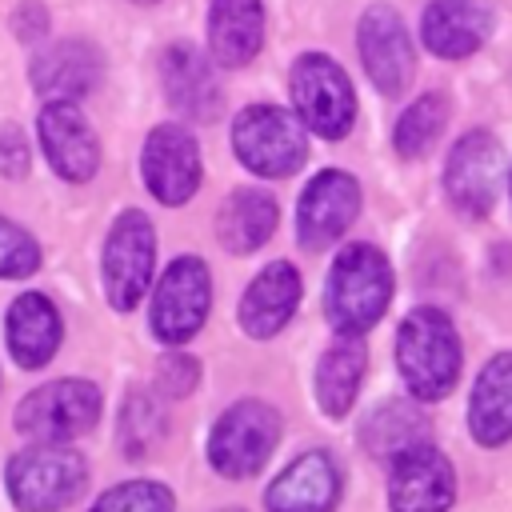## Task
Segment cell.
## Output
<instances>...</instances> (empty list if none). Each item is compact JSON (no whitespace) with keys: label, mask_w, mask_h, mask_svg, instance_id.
<instances>
[{"label":"cell","mask_w":512,"mask_h":512,"mask_svg":"<svg viewBox=\"0 0 512 512\" xmlns=\"http://www.w3.org/2000/svg\"><path fill=\"white\" fill-rule=\"evenodd\" d=\"M280 440V412L264 400H240L220 412L208 432V460L228 480L256 476Z\"/></svg>","instance_id":"cell-5"},{"label":"cell","mask_w":512,"mask_h":512,"mask_svg":"<svg viewBox=\"0 0 512 512\" xmlns=\"http://www.w3.org/2000/svg\"><path fill=\"white\" fill-rule=\"evenodd\" d=\"M36 128H40V148L56 176L80 184L100 168L96 132L72 100H48L36 116Z\"/></svg>","instance_id":"cell-15"},{"label":"cell","mask_w":512,"mask_h":512,"mask_svg":"<svg viewBox=\"0 0 512 512\" xmlns=\"http://www.w3.org/2000/svg\"><path fill=\"white\" fill-rule=\"evenodd\" d=\"M152 264H156V232L144 212H120L104 236V296L116 312H132L148 284H152Z\"/></svg>","instance_id":"cell-6"},{"label":"cell","mask_w":512,"mask_h":512,"mask_svg":"<svg viewBox=\"0 0 512 512\" xmlns=\"http://www.w3.org/2000/svg\"><path fill=\"white\" fill-rule=\"evenodd\" d=\"M264 44L260 0H212L208 8V52L220 68H244Z\"/></svg>","instance_id":"cell-23"},{"label":"cell","mask_w":512,"mask_h":512,"mask_svg":"<svg viewBox=\"0 0 512 512\" xmlns=\"http://www.w3.org/2000/svg\"><path fill=\"white\" fill-rule=\"evenodd\" d=\"M232 152L240 156V164L248 172L280 180L304 164L308 136L292 112H284L276 104H252L232 124Z\"/></svg>","instance_id":"cell-4"},{"label":"cell","mask_w":512,"mask_h":512,"mask_svg":"<svg viewBox=\"0 0 512 512\" xmlns=\"http://www.w3.org/2000/svg\"><path fill=\"white\" fill-rule=\"evenodd\" d=\"M276 232V200L264 188H236L216 212V236L228 252H256Z\"/></svg>","instance_id":"cell-24"},{"label":"cell","mask_w":512,"mask_h":512,"mask_svg":"<svg viewBox=\"0 0 512 512\" xmlns=\"http://www.w3.org/2000/svg\"><path fill=\"white\" fill-rule=\"evenodd\" d=\"M140 176L160 204H188L200 188V148L188 128L156 124L144 140Z\"/></svg>","instance_id":"cell-13"},{"label":"cell","mask_w":512,"mask_h":512,"mask_svg":"<svg viewBox=\"0 0 512 512\" xmlns=\"http://www.w3.org/2000/svg\"><path fill=\"white\" fill-rule=\"evenodd\" d=\"M36 268H40V244L20 224L0 216V276L20 280V276H32Z\"/></svg>","instance_id":"cell-30"},{"label":"cell","mask_w":512,"mask_h":512,"mask_svg":"<svg viewBox=\"0 0 512 512\" xmlns=\"http://www.w3.org/2000/svg\"><path fill=\"white\" fill-rule=\"evenodd\" d=\"M12 28H16V36H20V40H40V36L48 32V12H44L36 0H28L24 8H16Z\"/></svg>","instance_id":"cell-33"},{"label":"cell","mask_w":512,"mask_h":512,"mask_svg":"<svg viewBox=\"0 0 512 512\" xmlns=\"http://www.w3.org/2000/svg\"><path fill=\"white\" fill-rule=\"evenodd\" d=\"M460 336L440 308H412L396 332V368L412 400H440L460 380Z\"/></svg>","instance_id":"cell-2"},{"label":"cell","mask_w":512,"mask_h":512,"mask_svg":"<svg viewBox=\"0 0 512 512\" xmlns=\"http://www.w3.org/2000/svg\"><path fill=\"white\" fill-rule=\"evenodd\" d=\"M468 428L484 448H500L512 440V352H496L480 368L468 400Z\"/></svg>","instance_id":"cell-21"},{"label":"cell","mask_w":512,"mask_h":512,"mask_svg":"<svg viewBox=\"0 0 512 512\" xmlns=\"http://www.w3.org/2000/svg\"><path fill=\"white\" fill-rule=\"evenodd\" d=\"M176 496L160 480H124L108 488L88 512H172Z\"/></svg>","instance_id":"cell-29"},{"label":"cell","mask_w":512,"mask_h":512,"mask_svg":"<svg viewBox=\"0 0 512 512\" xmlns=\"http://www.w3.org/2000/svg\"><path fill=\"white\" fill-rule=\"evenodd\" d=\"M100 52L88 40H56L32 60V88L44 100H80L100 80Z\"/></svg>","instance_id":"cell-19"},{"label":"cell","mask_w":512,"mask_h":512,"mask_svg":"<svg viewBox=\"0 0 512 512\" xmlns=\"http://www.w3.org/2000/svg\"><path fill=\"white\" fill-rule=\"evenodd\" d=\"M356 48H360V60H364L368 80L384 96H400L408 88L412 68H416V56H412V40L404 32V20L388 4H372L360 16Z\"/></svg>","instance_id":"cell-14"},{"label":"cell","mask_w":512,"mask_h":512,"mask_svg":"<svg viewBox=\"0 0 512 512\" xmlns=\"http://www.w3.org/2000/svg\"><path fill=\"white\" fill-rule=\"evenodd\" d=\"M340 464L324 448L300 452L268 488H264V508L268 512H332L340 500Z\"/></svg>","instance_id":"cell-16"},{"label":"cell","mask_w":512,"mask_h":512,"mask_svg":"<svg viewBox=\"0 0 512 512\" xmlns=\"http://www.w3.org/2000/svg\"><path fill=\"white\" fill-rule=\"evenodd\" d=\"M364 368H368V348L360 336H340L316 364V400L324 408V416L340 420L348 416L356 392H360V380H364Z\"/></svg>","instance_id":"cell-25"},{"label":"cell","mask_w":512,"mask_h":512,"mask_svg":"<svg viewBox=\"0 0 512 512\" xmlns=\"http://www.w3.org/2000/svg\"><path fill=\"white\" fill-rule=\"evenodd\" d=\"M500 180H504V152L500 140L484 128L464 132L444 164V192L452 200V208L468 220H484L496 208L500 196Z\"/></svg>","instance_id":"cell-10"},{"label":"cell","mask_w":512,"mask_h":512,"mask_svg":"<svg viewBox=\"0 0 512 512\" xmlns=\"http://www.w3.org/2000/svg\"><path fill=\"white\" fill-rule=\"evenodd\" d=\"M60 336H64V320L44 292H20L8 304L4 340L20 368H44L56 356Z\"/></svg>","instance_id":"cell-17"},{"label":"cell","mask_w":512,"mask_h":512,"mask_svg":"<svg viewBox=\"0 0 512 512\" xmlns=\"http://www.w3.org/2000/svg\"><path fill=\"white\" fill-rule=\"evenodd\" d=\"M292 104L296 120L316 136H344L356 120V96L344 68L320 52H308L292 64Z\"/></svg>","instance_id":"cell-8"},{"label":"cell","mask_w":512,"mask_h":512,"mask_svg":"<svg viewBox=\"0 0 512 512\" xmlns=\"http://www.w3.org/2000/svg\"><path fill=\"white\" fill-rule=\"evenodd\" d=\"M160 80L168 104H176L192 120H212L220 112V84L204 52L192 44H172L160 60Z\"/></svg>","instance_id":"cell-22"},{"label":"cell","mask_w":512,"mask_h":512,"mask_svg":"<svg viewBox=\"0 0 512 512\" xmlns=\"http://www.w3.org/2000/svg\"><path fill=\"white\" fill-rule=\"evenodd\" d=\"M0 172L4 176H24L28 172V140L20 136L16 124H0Z\"/></svg>","instance_id":"cell-32"},{"label":"cell","mask_w":512,"mask_h":512,"mask_svg":"<svg viewBox=\"0 0 512 512\" xmlns=\"http://www.w3.org/2000/svg\"><path fill=\"white\" fill-rule=\"evenodd\" d=\"M156 384L168 396H188L200 384V364L188 352H164L160 356V368H156Z\"/></svg>","instance_id":"cell-31"},{"label":"cell","mask_w":512,"mask_h":512,"mask_svg":"<svg viewBox=\"0 0 512 512\" xmlns=\"http://www.w3.org/2000/svg\"><path fill=\"white\" fill-rule=\"evenodd\" d=\"M492 28V8L484 0H432L420 16V32L428 52L444 60H464L472 56Z\"/></svg>","instance_id":"cell-18"},{"label":"cell","mask_w":512,"mask_h":512,"mask_svg":"<svg viewBox=\"0 0 512 512\" xmlns=\"http://www.w3.org/2000/svg\"><path fill=\"white\" fill-rule=\"evenodd\" d=\"M8 496L20 512H60L80 500L88 484V464L68 444L36 440L32 448L16 452L4 468Z\"/></svg>","instance_id":"cell-3"},{"label":"cell","mask_w":512,"mask_h":512,"mask_svg":"<svg viewBox=\"0 0 512 512\" xmlns=\"http://www.w3.org/2000/svg\"><path fill=\"white\" fill-rule=\"evenodd\" d=\"M220 512H244V508H220Z\"/></svg>","instance_id":"cell-34"},{"label":"cell","mask_w":512,"mask_h":512,"mask_svg":"<svg viewBox=\"0 0 512 512\" xmlns=\"http://www.w3.org/2000/svg\"><path fill=\"white\" fill-rule=\"evenodd\" d=\"M452 500L456 472L432 440L388 460V512H448Z\"/></svg>","instance_id":"cell-11"},{"label":"cell","mask_w":512,"mask_h":512,"mask_svg":"<svg viewBox=\"0 0 512 512\" xmlns=\"http://www.w3.org/2000/svg\"><path fill=\"white\" fill-rule=\"evenodd\" d=\"M360 440L372 456L392 460L424 440H432V424L424 420V412L412 400H384L368 412V420L360 424Z\"/></svg>","instance_id":"cell-26"},{"label":"cell","mask_w":512,"mask_h":512,"mask_svg":"<svg viewBox=\"0 0 512 512\" xmlns=\"http://www.w3.org/2000/svg\"><path fill=\"white\" fill-rule=\"evenodd\" d=\"M296 304H300V272H296L288 260H272V264L248 284V292H244L236 316H240V328H244L248 336L268 340V336H276V332L292 320Z\"/></svg>","instance_id":"cell-20"},{"label":"cell","mask_w":512,"mask_h":512,"mask_svg":"<svg viewBox=\"0 0 512 512\" xmlns=\"http://www.w3.org/2000/svg\"><path fill=\"white\" fill-rule=\"evenodd\" d=\"M444 124H448V96L444 92H424V96H416L400 112L396 132H392V144H396V152L404 160H420L440 140Z\"/></svg>","instance_id":"cell-27"},{"label":"cell","mask_w":512,"mask_h":512,"mask_svg":"<svg viewBox=\"0 0 512 512\" xmlns=\"http://www.w3.org/2000/svg\"><path fill=\"white\" fill-rule=\"evenodd\" d=\"M100 388L92 380H76V376H64V380H52V384H40L32 388L20 408H16V428L32 440H48V444H68L72 436L88 432L96 420H100Z\"/></svg>","instance_id":"cell-7"},{"label":"cell","mask_w":512,"mask_h":512,"mask_svg":"<svg viewBox=\"0 0 512 512\" xmlns=\"http://www.w3.org/2000/svg\"><path fill=\"white\" fill-rule=\"evenodd\" d=\"M208 308H212V276H208V264L200 256H176L156 292H152V332L164 340V344H184L192 340L204 320H208Z\"/></svg>","instance_id":"cell-9"},{"label":"cell","mask_w":512,"mask_h":512,"mask_svg":"<svg viewBox=\"0 0 512 512\" xmlns=\"http://www.w3.org/2000/svg\"><path fill=\"white\" fill-rule=\"evenodd\" d=\"M164 436V408L148 388H132L120 408V444L128 456H144Z\"/></svg>","instance_id":"cell-28"},{"label":"cell","mask_w":512,"mask_h":512,"mask_svg":"<svg viewBox=\"0 0 512 512\" xmlns=\"http://www.w3.org/2000/svg\"><path fill=\"white\" fill-rule=\"evenodd\" d=\"M392 300V268L380 248L348 244L336 252L324 284V316L340 336H364Z\"/></svg>","instance_id":"cell-1"},{"label":"cell","mask_w":512,"mask_h":512,"mask_svg":"<svg viewBox=\"0 0 512 512\" xmlns=\"http://www.w3.org/2000/svg\"><path fill=\"white\" fill-rule=\"evenodd\" d=\"M360 212V184L356 176L340 172V168H324L316 172L304 192H300V204H296V240L312 252L336 244L348 224L356 220Z\"/></svg>","instance_id":"cell-12"},{"label":"cell","mask_w":512,"mask_h":512,"mask_svg":"<svg viewBox=\"0 0 512 512\" xmlns=\"http://www.w3.org/2000/svg\"><path fill=\"white\" fill-rule=\"evenodd\" d=\"M132 4H156V0H132Z\"/></svg>","instance_id":"cell-35"}]
</instances>
